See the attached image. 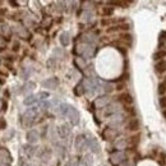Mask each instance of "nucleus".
Wrapping results in <instances>:
<instances>
[{"label":"nucleus","instance_id":"f257e3e1","mask_svg":"<svg viewBox=\"0 0 166 166\" xmlns=\"http://www.w3.org/2000/svg\"><path fill=\"white\" fill-rule=\"evenodd\" d=\"M36 115H37V110L36 109H28L23 114V125L30 127L32 123H33V120L36 119Z\"/></svg>","mask_w":166,"mask_h":166},{"label":"nucleus","instance_id":"f03ea898","mask_svg":"<svg viewBox=\"0 0 166 166\" xmlns=\"http://www.w3.org/2000/svg\"><path fill=\"white\" fill-rule=\"evenodd\" d=\"M125 160H127V155L123 151H116L114 153H111V156H110V161L114 165H120Z\"/></svg>","mask_w":166,"mask_h":166},{"label":"nucleus","instance_id":"7ed1b4c3","mask_svg":"<svg viewBox=\"0 0 166 166\" xmlns=\"http://www.w3.org/2000/svg\"><path fill=\"white\" fill-rule=\"evenodd\" d=\"M67 117L69 119L72 125H77L79 123V112L77 111V109H74L73 106H70L68 110V114H67Z\"/></svg>","mask_w":166,"mask_h":166},{"label":"nucleus","instance_id":"20e7f679","mask_svg":"<svg viewBox=\"0 0 166 166\" xmlns=\"http://www.w3.org/2000/svg\"><path fill=\"white\" fill-rule=\"evenodd\" d=\"M10 162H12V156L9 152L4 148H0V166H9Z\"/></svg>","mask_w":166,"mask_h":166},{"label":"nucleus","instance_id":"39448f33","mask_svg":"<svg viewBox=\"0 0 166 166\" xmlns=\"http://www.w3.org/2000/svg\"><path fill=\"white\" fill-rule=\"evenodd\" d=\"M59 86V79L58 78H47L46 81L42 82V87H45L47 89H55Z\"/></svg>","mask_w":166,"mask_h":166},{"label":"nucleus","instance_id":"423d86ee","mask_svg":"<svg viewBox=\"0 0 166 166\" xmlns=\"http://www.w3.org/2000/svg\"><path fill=\"white\" fill-rule=\"evenodd\" d=\"M109 104H110V97H109V96H101V97L95 100V106L97 109L106 108Z\"/></svg>","mask_w":166,"mask_h":166},{"label":"nucleus","instance_id":"0eeeda50","mask_svg":"<svg viewBox=\"0 0 166 166\" xmlns=\"http://www.w3.org/2000/svg\"><path fill=\"white\" fill-rule=\"evenodd\" d=\"M86 146H88L89 149H91V151H92L93 153H99V152H100V144H99V142L96 141L95 138L87 139V141H86Z\"/></svg>","mask_w":166,"mask_h":166},{"label":"nucleus","instance_id":"6e6552de","mask_svg":"<svg viewBox=\"0 0 166 166\" xmlns=\"http://www.w3.org/2000/svg\"><path fill=\"white\" fill-rule=\"evenodd\" d=\"M102 137L106 141H114L117 137V132L115 129H112V128H108V129H105L102 132Z\"/></svg>","mask_w":166,"mask_h":166},{"label":"nucleus","instance_id":"1a4fd4ad","mask_svg":"<svg viewBox=\"0 0 166 166\" xmlns=\"http://www.w3.org/2000/svg\"><path fill=\"white\" fill-rule=\"evenodd\" d=\"M40 139V134H39V132L37 130H30L27 133V142L30 144H35L37 143V141Z\"/></svg>","mask_w":166,"mask_h":166},{"label":"nucleus","instance_id":"9d476101","mask_svg":"<svg viewBox=\"0 0 166 166\" xmlns=\"http://www.w3.org/2000/svg\"><path fill=\"white\" fill-rule=\"evenodd\" d=\"M86 141L87 139L84 138V136H78L76 139V148L77 151H83V148L86 147Z\"/></svg>","mask_w":166,"mask_h":166},{"label":"nucleus","instance_id":"9b49d317","mask_svg":"<svg viewBox=\"0 0 166 166\" xmlns=\"http://www.w3.org/2000/svg\"><path fill=\"white\" fill-rule=\"evenodd\" d=\"M58 133H59V136L63 137V138L67 137V136L70 134V127L67 125V124H63L58 128Z\"/></svg>","mask_w":166,"mask_h":166},{"label":"nucleus","instance_id":"f8f14e48","mask_svg":"<svg viewBox=\"0 0 166 166\" xmlns=\"http://www.w3.org/2000/svg\"><path fill=\"white\" fill-rule=\"evenodd\" d=\"M127 129L128 130H132V132H134V130H138L139 129V121L138 119H130L129 121H128V124H127Z\"/></svg>","mask_w":166,"mask_h":166},{"label":"nucleus","instance_id":"ddd939ff","mask_svg":"<svg viewBox=\"0 0 166 166\" xmlns=\"http://www.w3.org/2000/svg\"><path fill=\"white\" fill-rule=\"evenodd\" d=\"M117 99H119L120 102L125 104V105H132L133 104V99H132V96L129 93H121Z\"/></svg>","mask_w":166,"mask_h":166},{"label":"nucleus","instance_id":"4468645a","mask_svg":"<svg viewBox=\"0 0 166 166\" xmlns=\"http://www.w3.org/2000/svg\"><path fill=\"white\" fill-rule=\"evenodd\" d=\"M35 88H36V83H33V82H27V83H26V84L23 86V88H22V93H24V95H30Z\"/></svg>","mask_w":166,"mask_h":166},{"label":"nucleus","instance_id":"2eb2a0df","mask_svg":"<svg viewBox=\"0 0 166 166\" xmlns=\"http://www.w3.org/2000/svg\"><path fill=\"white\" fill-rule=\"evenodd\" d=\"M59 40H60V44L63 46H68L70 44V35H69L68 32H63L60 35V37H59Z\"/></svg>","mask_w":166,"mask_h":166},{"label":"nucleus","instance_id":"dca6fc26","mask_svg":"<svg viewBox=\"0 0 166 166\" xmlns=\"http://www.w3.org/2000/svg\"><path fill=\"white\" fill-rule=\"evenodd\" d=\"M69 108H70V105H68V104H60V105L58 106V114L61 115V116H67Z\"/></svg>","mask_w":166,"mask_h":166},{"label":"nucleus","instance_id":"f3484780","mask_svg":"<svg viewBox=\"0 0 166 166\" xmlns=\"http://www.w3.org/2000/svg\"><path fill=\"white\" fill-rule=\"evenodd\" d=\"M123 123V115L120 114H114L110 117V124L111 125H119Z\"/></svg>","mask_w":166,"mask_h":166},{"label":"nucleus","instance_id":"a211bd4d","mask_svg":"<svg viewBox=\"0 0 166 166\" xmlns=\"http://www.w3.org/2000/svg\"><path fill=\"white\" fill-rule=\"evenodd\" d=\"M155 69H156L157 73H165V72H166V61H165V60H161V61L156 63Z\"/></svg>","mask_w":166,"mask_h":166},{"label":"nucleus","instance_id":"6ab92c4d","mask_svg":"<svg viewBox=\"0 0 166 166\" xmlns=\"http://www.w3.org/2000/svg\"><path fill=\"white\" fill-rule=\"evenodd\" d=\"M115 147L117 148V149H125L127 147H128V139H119L116 143H115Z\"/></svg>","mask_w":166,"mask_h":166},{"label":"nucleus","instance_id":"aec40b11","mask_svg":"<svg viewBox=\"0 0 166 166\" xmlns=\"http://www.w3.org/2000/svg\"><path fill=\"white\" fill-rule=\"evenodd\" d=\"M37 97L36 96H33V95H31V96H28V97H26L24 99V101H23V104L24 105H27V106H31V105H33V104H36L37 102Z\"/></svg>","mask_w":166,"mask_h":166},{"label":"nucleus","instance_id":"412c9836","mask_svg":"<svg viewBox=\"0 0 166 166\" xmlns=\"http://www.w3.org/2000/svg\"><path fill=\"white\" fill-rule=\"evenodd\" d=\"M84 92H86V91H84V84H83V82L78 83V84L76 86V88H74V93H76L77 96H82Z\"/></svg>","mask_w":166,"mask_h":166},{"label":"nucleus","instance_id":"4be33fe9","mask_svg":"<svg viewBox=\"0 0 166 166\" xmlns=\"http://www.w3.org/2000/svg\"><path fill=\"white\" fill-rule=\"evenodd\" d=\"M139 143V136H133L130 137L129 139H128V146H137V144Z\"/></svg>","mask_w":166,"mask_h":166},{"label":"nucleus","instance_id":"5701e85b","mask_svg":"<svg viewBox=\"0 0 166 166\" xmlns=\"http://www.w3.org/2000/svg\"><path fill=\"white\" fill-rule=\"evenodd\" d=\"M92 164H93L92 156L91 155H86L83 157V166H92Z\"/></svg>","mask_w":166,"mask_h":166},{"label":"nucleus","instance_id":"b1692460","mask_svg":"<svg viewBox=\"0 0 166 166\" xmlns=\"http://www.w3.org/2000/svg\"><path fill=\"white\" fill-rule=\"evenodd\" d=\"M165 56H166V51L165 50H158L157 52H155L153 59H155V60H160V59H162Z\"/></svg>","mask_w":166,"mask_h":166},{"label":"nucleus","instance_id":"393cba45","mask_svg":"<svg viewBox=\"0 0 166 166\" xmlns=\"http://www.w3.org/2000/svg\"><path fill=\"white\" fill-rule=\"evenodd\" d=\"M158 93L161 96L166 93V81H164V82H161L158 84Z\"/></svg>","mask_w":166,"mask_h":166},{"label":"nucleus","instance_id":"a878e982","mask_svg":"<svg viewBox=\"0 0 166 166\" xmlns=\"http://www.w3.org/2000/svg\"><path fill=\"white\" fill-rule=\"evenodd\" d=\"M18 35L22 37V39H30V33L27 31H26L24 28H20L19 31H18Z\"/></svg>","mask_w":166,"mask_h":166},{"label":"nucleus","instance_id":"bb28decb","mask_svg":"<svg viewBox=\"0 0 166 166\" xmlns=\"http://www.w3.org/2000/svg\"><path fill=\"white\" fill-rule=\"evenodd\" d=\"M36 97H37V100H39V101H41V100H46L47 97H49V93H47V92H40V93H37V95H36Z\"/></svg>","mask_w":166,"mask_h":166},{"label":"nucleus","instance_id":"cd10ccee","mask_svg":"<svg viewBox=\"0 0 166 166\" xmlns=\"http://www.w3.org/2000/svg\"><path fill=\"white\" fill-rule=\"evenodd\" d=\"M120 40H121V41H124V42H127L128 45H130V44H132V36H130V35H123Z\"/></svg>","mask_w":166,"mask_h":166},{"label":"nucleus","instance_id":"c85d7f7f","mask_svg":"<svg viewBox=\"0 0 166 166\" xmlns=\"http://www.w3.org/2000/svg\"><path fill=\"white\" fill-rule=\"evenodd\" d=\"M102 14H104V15H111V14H112V8L105 7V8L102 9Z\"/></svg>","mask_w":166,"mask_h":166},{"label":"nucleus","instance_id":"c756f323","mask_svg":"<svg viewBox=\"0 0 166 166\" xmlns=\"http://www.w3.org/2000/svg\"><path fill=\"white\" fill-rule=\"evenodd\" d=\"M160 106H161V109H166V96H164V97L160 99Z\"/></svg>","mask_w":166,"mask_h":166},{"label":"nucleus","instance_id":"7c9ffc66","mask_svg":"<svg viewBox=\"0 0 166 166\" xmlns=\"http://www.w3.org/2000/svg\"><path fill=\"white\" fill-rule=\"evenodd\" d=\"M83 19L84 20H91V19H92V13H91V12H84Z\"/></svg>","mask_w":166,"mask_h":166},{"label":"nucleus","instance_id":"2f4dec72","mask_svg":"<svg viewBox=\"0 0 166 166\" xmlns=\"http://www.w3.org/2000/svg\"><path fill=\"white\" fill-rule=\"evenodd\" d=\"M112 89H114V88H112L111 84H104V91H105V92H111Z\"/></svg>","mask_w":166,"mask_h":166},{"label":"nucleus","instance_id":"473e14b6","mask_svg":"<svg viewBox=\"0 0 166 166\" xmlns=\"http://www.w3.org/2000/svg\"><path fill=\"white\" fill-rule=\"evenodd\" d=\"M112 5H121V7H127V5H128V3H124V2H112L111 3Z\"/></svg>","mask_w":166,"mask_h":166},{"label":"nucleus","instance_id":"72a5a7b5","mask_svg":"<svg viewBox=\"0 0 166 166\" xmlns=\"http://www.w3.org/2000/svg\"><path fill=\"white\" fill-rule=\"evenodd\" d=\"M119 166H134V164H133L132 161H127V160H125V161L121 162Z\"/></svg>","mask_w":166,"mask_h":166},{"label":"nucleus","instance_id":"f704fd0d","mask_svg":"<svg viewBox=\"0 0 166 166\" xmlns=\"http://www.w3.org/2000/svg\"><path fill=\"white\" fill-rule=\"evenodd\" d=\"M13 50L14 51H18L19 50V42H14V44H13Z\"/></svg>","mask_w":166,"mask_h":166},{"label":"nucleus","instance_id":"c9c22d12","mask_svg":"<svg viewBox=\"0 0 166 166\" xmlns=\"http://www.w3.org/2000/svg\"><path fill=\"white\" fill-rule=\"evenodd\" d=\"M5 13H7V10L4 8H0V15H5Z\"/></svg>","mask_w":166,"mask_h":166},{"label":"nucleus","instance_id":"e433bc0d","mask_svg":"<svg viewBox=\"0 0 166 166\" xmlns=\"http://www.w3.org/2000/svg\"><path fill=\"white\" fill-rule=\"evenodd\" d=\"M19 166H30V165H28L27 162H24V161H20V162H19Z\"/></svg>","mask_w":166,"mask_h":166},{"label":"nucleus","instance_id":"4c0bfd02","mask_svg":"<svg viewBox=\"0 0 166 166\" xmlns=\"http://www.w3.org/2000/svg\"><path fill=\"white\" fill-rule=\"evenodd\" d=\"M123 88H124V84H119V86L116 87V89H123Z\"/></svg>","mask_w":166,"mask_h":166},{"label":"nucleus","instance_id":"58836bf2","mask_svg":"<svg viewBox=\"0 0 166 166\" xmlns=\"http://www.w3.org/2000/svg\"><path fill=\"white\" fill-rule=\"evenodd\" d=\"M162 115H164V116H165V119H166V109H165V110H164V112H162Z\"/></svg>","mask_w":166,"mask_h":166}]
</instances>
